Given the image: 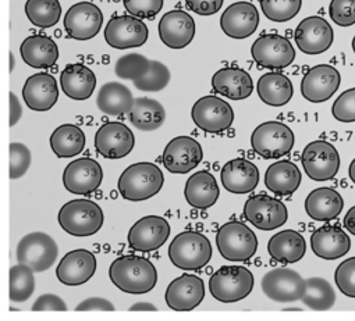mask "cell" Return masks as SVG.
Instances as JSON below:
<instances>
[{"instance_id": "cell-1", "label": "cell", "mask_w": 355, "mask_h": 321, "mask_svg": "<svg viewBox=\"0 0 355 321\" xmlns=\"http://www.w3.org/2000/svg\"><path fill=\"white\" fill-rule=\"evenodd\" d=\"M109 277L113 285L131 295L148 293L157 282L155 266L148 259L134 255L116 259L109 268Z\"/></svg>"}, {"instance_id": "cell-2", "label": "cell", "mask_w": 355, "mask_h": 321, "mask_svg": "<svg viewBox=\"0 0 355 321\" xmlns=\"http://www.w3.org/2000/svg\"><path fill=\"white\" fill-rule=\"evenodd\" d=\"M164 177L162 170L148 162H141L127 167L119 178L120 195L131 202H141L153 198L163 188Z\"/></svg>"}, {"instance_id": "cell-3", "label": "cell", "mask_w": 355, "mask_h": 321, "mask_svg": "<svg viewBox=\"0 0 355 321\" xmlns=\"http://www.w3.org/2000/svg\"><path fill=\"white\" fill-rule=\"evenodd\" d=\"M171 263L186 271L205 267L212 257L209 239L196 231H184L177 235L168 246Z\"/></svg>"}, {"instance_id": "cell-4", "label": "cell", "mask_w": 355, "mask_h": 321, "mask_svg": "<svg viewBox=\"0 0 355 321\" xmlns=\"http://www.w3.org/2000/svg\"><path fill=\"white\" fill-rule=\"evenodd\" d=\"M103 221L102 209L88 199L70 201L59 212L60 227L73 237H91L102 228Z\"/></svg>"}, {"instance_id": "cell-5", "label": "cell", "mask_w": 355, "mask_h": 321, "mask_svg": "<svg viewBox=\"0 0 355 321\" xmlns=\"http://www.w3.org/2000/svg\"><path fill=\"white\" fill-rule=\"evenodd\" d=\"M254 289L252 273L241 266H223L209 279L211 295L222 303L245 299Z\"/></svg>"}, {"instance_id": "cell-6", "label": "cell", "mask_w": 355, "mask_h": 321, "mask_svg": "<svg viewBox=\"0 0 355 321\" xmlns=\"http://www.w3.org/2000/svg\"><path fill=\"white\" fill-rule=\"evenodd\" d=\"M218 250L229 262H248L258 250V239L252 230L240 221H230L216 234Z\"/></svg>"}, {"instance_id": "cell-7", "label": "cell", "mask_w": 355, "mask_h": 321, "mask_svg": "<svg viewBox=\"0 0 355 321\" xmlns=\"http://www.w3.org/2000/svg\"><path fill=\"white\" fill-rule=\"evenodd\" d=\"M294 132L283 122L266 121L258 125L251 135L252 150L263 158H279L294 147Z\"/></svg>"}, {"instance_id": "cell-8", "label": "cell", "mask_w": 355, "mask_h": 321, "mask_svg": "<svg viewBox=\"0 0 355 321\" xmlns=\"http://www.w3.org/2000/svg\"><path fill=\"white\" fill-rule=\"evenodd\" d=\"M301 163L306 176L313 181H327L340 170V154L327 140H313L302 152Z\"/></svg>"}, {"instance_id": "cell-9", "label": "cell", "mask_w": 355, "mask_h": 321, "mask_svg": "<svg viewBox=\"0 0 355 321\" xmlns=\"http://www.w3.org/2000/svg\"><path fill=\"white\" fill-rule=\"evenodd\" d=\"M56 241L45 232H31L17 245V262L28 266L34 273L49 270L58 259Z\"/></svg>"}, {"instance_id": "cell-10", "label": "cell", "mask_w": 355, "mask_h": 321, "mask_svg": "<svg viewBox=\"0 0 355 321\" xmlns=\"http://www.w3.org/2000/svg\"><path fill=\"white\" fill-rule=\"evenodd\" d=\"M202 146L191 136L171 139L162 156L163 166L173 174H189L202 162Z\"/></svg>"}, {"instance_id": "cell-11", "label": "cell", "mask_w": 355, "mask_h": 321, "mask_svg": "<svg viewBox=\"0 0 355 321\" xmlns=\"http://www.w3.org/2000/svg\"><path fill=\"white\" fill-rule=\"evenodd\" d=\"M191 117L200 129L216 134L232 127L234 111L226 100L218 96H204L193 106Z\"/></svg>"}, {"instance_id": "cell-12", "label": "cell", "mask_w": 355, "mask_h": 321, "mask_svg": "<svg viewBox=\"0 0 355 321\" xmlns=\"http://www.w3.org/2000/svg\"><path fill=\"white\" fill-rule=\"evenodd\" d=\"M244 217L255 228L272 231L287 223L288 212L283 202L268 195H255L245 202Z\"/></svg>"}, {"instance_id": "cell-13", "label": "cell", "mask_w": 355, "mask_h": 321, "mask_svg": "<svg viewBox=\"0 0 355 321\" xmlns=\"http://www.w3.org/2000/svg\"><path fill=\"white\" fill-rule=\"evenodd\" d=\"M251 55L258 66L270 70L286 68L295 59V51L291 42L277 34L259 37L251 48Z\"/></svg>"}, {"instance_id": "cell-14", "label": "cell", "mask_w": 355, "mask_h": 321, "mask_svg": "<svg viewBox=\"0 0 355 321\" xmlns=\"http://www.w3.org/2000/svg\"><path fill=\"white\" fill-rule=\"evenodd\" d=\"M103 181V170L94 158L81 157L73 160L64 169L63 184L64 188L74 194L87 196L95 192Z\"/></svg>"}, {"instance_id": "cell-15", "label": "cell", "mask_w": 355, "mask_h": 321, "mask_svg": "<svg viewBox=\"0 0 355 321\" xmlns=\"http://www.w3.org/2000/svg\"><path fill=\"white\" fill-rule=\"evenodd\" d=\"M170 224L159 216L139 219L128 231V245L135 252H153L162 248L170 237Z\"/></svg>"}, {"instance_id": "cell-16", "label": "cell", "mask_w": 355, "mask_h": 321, "mask_svg": "<svg viewBox=\"0 0 355 321\" xmlns=\"http://www.w3.org/2000/svg\"><path fill=\"white\" fill-rule=\"evenodd\" d=\"M261 288L275 302H295L305 293V279L294 270L273 268L263 275Z\"/></svg>"}, {"instance_id": "cell-17", "label": "cell", "mask_w": 355, "mask_h": 321, "mask_svg": "<svg viewBox=\"0 0 355 321\" xmlns=\"http://www.w3.org/2000/svg\"><path fill=\"white\" fill-rule=\"evenodd\" d=\"M148 27L134 16L113 17L105 28V41L119 51L139 48L148 41Z\"/></svg>"}, {"instance_id": "cell-18", "label": "cell", "mask_w": 355, "mask_h": 321, "mask_svg": "<svg viewBox=\"0 0 355 321\" xmlns=\"http://www.w3.org/2000/svg\"><path fill=\"white\" fill-rule=\"evenodd\" d=\"M103 24L101 9L89 2L71 6L64 16V30L71 39L89 41L95 38Z\"/></svg>"}, {"instance_id": "cell-19", "label": "cell", "mask_w": 355, "mask_h": 321, "mask_svg": "<svg viewBox=\"0 0 355 321\" xmlns=\"http://www.w3.org/2000/svg\"><path fill=\"white\" fill-rule=\"evenodd\" d=\"M205 297V284L194 274H183L170 282L164 299L170 309L175 311H191L198 307Z\"/></svg>"}, {"instance_id": "cell-20", "label": "cell", "mask_w": 355, "mask_h": 321, "mask_svg": "<svg viewBox=\"0 0 355 321\" xmlns=\"http://www.w3.org/2000/svg\"><path fill=\"white\" fill-rule=\"evenodd\" d=\"M134 145L135 136L123 122H106L95 135V147L105 158H123L132 152Z\"/></svg>"}, {"instance_id": "cell-21", "label": "cell", "mask_w": 355, "mask_h": 321, "mask_svg": "<svg viewBox=\"0 0 355 321\" xmlns=\"http://www.w3.org/2000/svg\"><path fill=\"white\" fill-rule=\"evenodd\" d=\"M340 73L329 66L319 64L312 67L302 78L301 93L311 103H322L329 100L340 88Z\"/></svg>"}, {"instance_id": "cell-22", "label": "cell", "mask_w": 355, "mask_h": 321, "mask_svg": "<svg viewBox=\"0 0 355 321\" xmlns=\"http://www.w3.org/2000/svg\"><path fill=\"white\" fill-rule=\"evenodd\" d=\"M333 28L329 23L318 16L302 20L294 34L298 49L305 55H320L333 44Z\"/></svg>"}, {"instance_id": "cell-23", "label": "cell", "mask_w": 355, "mask_h": 321, "mask_svg": "<svg viewBox=\"0 0 355 321\" xmlns=\"http://www.w3.org/2000/svg\"><path fill=\"white\" fill-rule=\"evenodd\" d=\"M194 19L183 12L173 10L166 13L159 23L160 41L170 49H184L196 37Z\"/></svg>"}, {"instance_id": "cell-24", "label": "cell", "mask_w": 355, "mask_h": 321, "mask_svg": "<svg viewBox=\"0 0 355 321\" xmlns=\"http://www.w3.org/2000/svg\"><path fill=\"white\" fill-rule=\"evenodd\" d=\"M96 271V257L87 249L69 252L56 268L58 279L67 286H78L88 282Z\"/></svg>"}, {"instance_id": "cell-25", "label": "cell", "mask_w": 355, "mask_h": 321, "mask_svg": "<svg viewBox=\"0 0 355 321\" xmlns=\"http://www.w3.org/2000/svg\"><path fill=\"white\" fill-rule=\"evenodd\" d=\"M259 26V13L252 3L237 2L229 6L220 17L223 33L233 39L251 37Z\"/></svg>"}, {"instance_id": "cell-26", "label": "cell", "mask_w": 355, "mask_h": 321, "mask_svg": "<svg viewBox=\"0 0 355 321\" xmlns=\"http://www.w3.org/2000/svg\"><path fill=\"white\" fill-rule=\"evenodd\" d=\"M220 180L226 191L236 195H245L258 187L259 170L250 160L239 157L223 166Z\"/></svg>"}, {"instance_id": "cell-27", "label": "cell", "mask_w": 355, "mask_h": 321, "mask_svg": "<svg viewBox=\"0 0 355 321\" xmlns=\"http://www.w3.org/2000/svg\"><path fill=\"white\" fill-rule=\"evenodd\" d=\"M23 99L34 111L51 110L59 99V88L56 78L46 73L31 75L23 88Z\"/></svg>"}, {"instance_id": "cell-28", "label": "cell", "mask_w": 355, "mask_h": 321, "mask_svg": "<svg viewBox=\"0 0 355 321\" xmlns=\"http://www.w3.org/2000/svg\"><path fill=\"white\" fill-rule=\"evenodd\" d=\"M212 88L216 93L232 100H243L251 96L254 91V82L245 70L227 67L214 74Z\"/></svg>"}, {"instance_id": "cell-29", "label": "cell", "mask_w": 355, "mask_h": 321, "mask_svg": "<svg viewBox=\"0 0 355 321\" xmlns=\"http://www.w3.org/2000/svg\"><path fill=\"white\" fill-rule=\"evenodd\" d=\"M311 248L320 259L337 260L349 252L351 241L341 228L324 226L312 234Z\"/></svg>"}, {"instance_id": "cell-30", "label": "cell", "mask_w": 355, "mask_h": 321, "mask_svg": "<svg viewBox=\"0 0 355 321\" xmlns=\"http://www.w3.org/2000/svg\"><path fill=\"white\" fill-rule=\"evenodd\" d=\"M60 85L70 99L87 100L95 91L96 77L89 67L81 63H73L62 71Z\"/></svg>"}, {"instance_id": "cell-31", "label": "cell", "mask_w": 355, "mask_h": 321, "mask_svg": "<svg viewBox=\"0 0 355 321\" xmlns=\"http://www.w3.org/2000/svg\"><path fill=\"white\" fill-rule=\"evenodd\" d=\"M220 195L216 178L209 172H198L193 174L184 188V196L187 203L196 209L212 208Z\"/></svg>"}, {"instance_id": "cell-32", "label": "cell", "mask_w": 355, "mask_h": 321, "mask_svg": "<svg viewBox=\"0 0 355 321\" xmlns=\"http://www.w3.org/2000/svg\"><path fill=\"white\" fill-rule=\"evenodd\" d=\"M20 55L30 67L49 68L59 60V48L49 37L31 35L21 44Z\"/></svg>"}, {"instance_id": "cell-33", "label": "cell", "mask_w": 355, "mask_h": 321, "mask_svg": "<svg viewBox=\"0 0 355 321\" xmlns=\"http://www.w3.org/2000/svg\"><path fill=\"white\" fill-rule=\"evenodd\" d=\"M344 208L341 195L331 188H318L305 201V212L313 221H330L340 216Z\"/></svg>"}, {"instance_id": "cell-34", "label": "cell", "mask_w": 355, "mask_h": 321, "mask_svg": "<svg viewBox=\"0 0 355 321\" xmlns=\"http://www.w3.org/2000/svg\"><path fill=\"white\" fill-rule=\"evenodd\" d=\"M268 252L275 262L293 264L305 256L306 242L300 232L294 230H284L270 238Z\"/></svg>"}, {"instance_id": "cell-35", "label": "cell", "mask_w": 355, "mask_h": 321, "mask_svg": "<svg viewBox=\"0 0 355 321\" xmlns=\"http://www.w3.org/2000/svg\"><path fill=\"white\" fill-rule=\"evenodd\" d=\"M301 184V173L295 163L280 160L269 166L265 173V185L277 196L293 195Z\"/></svg>"}, {"instance_id": "cell-36", "label": "cell", "mask_w": 355, "mask_h": 321, "mask_svg": "<svg viewBox=\"0 0 355 321\" xmlns=\"http://www.w3.org/2000/svg\"><path fill=\"white\" fill-rule=\"evenodd\" d=\"M261 100L272 107H282L287 104L294 93L291 81L280 73L263 74L257 85Z\"/></svg>"}, {"instance_id": "cell-37", "label": "cell", "mask_w": 355, "mask_h": 321, "mask_svg": "<svg viewBox=\"0 0 355 321\" xmlns=\"http://www.w3.org/2000/svg\"><path fill=\"white\" fill-rule=\"evenodd\" d=\"M134 104L131 91L120 82L105 84L96 98L98 109L107 116H123L130 113Z\"/></svg>"}, {"instance_id": "cell-38", "label": "cell", "mask_w": 355, "mask_h": 321, "mask_svg": "<svg viewBox=\"0 0 355 321\" xmlns=\"http://www.w3.org/2000/svg\"><path fill=\"white\" fill-rule=\"evenodd\" d=\"M131 124L141 131H155L160 128L166 120L164 107L155 99L138 98L128 113Z\"/></svg>"}, {"instance_id": "cell-39", "label": "cell", "mask_w": 355, "mask_h": 321, "mask_svg": "<svg viewBox=\"0 0 355 321\" xmlns=\"http://www.w3.org/2000/svg\"><path fill=\"white\" fill-rule=\"evenodd\" d=\"M51 147L59 158L74 157L85 147V134L74 124H63L51 135Z\"/></svg>"}, {"instance_id": "cell-40", "label": "cell", "mask_w": 355, "mask_h": 321, "mask_svg": "<svg viewBox=\"0 0 355 321\" xmlns=\"http://www.w3.org/2000/svg\"><path fill=\"white\" fill-rule=\"evenodd\" d=\"M301 300L306 307L323 311L333 307L336 302V293L329 281L324 278L313 277L305 281V293Z\"/></svg>"}, {"instance_id": "cell-41", "label": "cell", "mask_w": 355, "mask_h": 321, "mask_svg": "<svg viewBox=\"0 0 355 321\" xmlns=\"http://www.w3.org/2000/svg\"><path fill=\"white\" fill-rule=\"evenodd\" d=\"M26 15L35 27L51 28L59 23L62 6L59 0H27Z\"/></svg>"}, {"instance_id": "cell-42", "label": "cell", "mask_w": 355, "mask_h": 321, "mask_svg": "<svg viewBox=\"0 0 355 321\" xmlns=\"http://www.w3.org/2000/svg\"><path fill=\"white\" fill-rule=\"evenodd\" d=\"M35 291V278L34 271L19 263L13 266L9 271V297L12 302L20 303L28 300Z\"/></svg>"}, {"instance_id": "cell-43", "label": "cell", "mask_w": 355, "mask_h": 321, "mask_svg": "<svg viewBox=\"0 0 355 321\" xmlns=\"http://www.w3.org/2000/svg\"><path fill=\"white\" fill-rule=\"evenodd\" d=\"M302 0H261L263 16L275 23L293 20L301 10Z\"/></svg>"}, {"instance_id": "cell-44", "label": "cell", "mask_w": 355, "mask_h": 321, "mask_svg": "<svg viewBox=\"0 0 355 321\" xmlns=\"http://www.w3.org/2000/svg\"><path fill=\"white\" fill-rule=\"evenodd\" d=\"M170 77V71L163 63L150 60L148 71L132 82L135 88L142 92H159L168 85Z\"/></svg>"}, {"instance_id": "cell-45", "label": "cell", "mask_w": 355, "mask_h": 321, "mask_svg": "<svg viewBox=\"0 0 355 321\" xmlns=\"http://www.w3.org/2000/svg\"><path fill=\"white\" fill-rule=\"evenodd\" d=\"M150 60L139 53H128L121 56L114 67V73L121 80L135 81L141 78L149 68Z\"/></svg>"}, {"instance_id": "cell-46", "label": "cell", "mask_w": 355, "mask_h": 321, "mask_svg": "<svg viewBox=\"0 0 355 321\" xmlns=\"http://www.w3.org/2000/svg\"><path fill=\"white\" fill-rule=\"evenodd\" d=\"M9 163L10 180H19L26 176L31 166L30 149L20 142H12L9 146Z\"/></svg>"}, {"instance_id": "cell-47", "label": "cell", "mask_w": 355, "mask_h": 321, "mask_svg": "<svg viewBox=\"0 0 355 321\" xmlns=\"http://www.w3.org/2000/svg\"><path fill=\"white\" fill-rule=\"evenodd\" d=\"M334 281L344 296L355 297V257L340 263L334 273Z\"/></svg>"}, {"instance_id": "cell-48", "label": "cell", "mask_w": 355, "mask_h": 321, "mask_svg": "<svg viewBox=\"0 0 355 321\" xmlns=\"http://www.w3.org/2000/svg\"><path fill=\"white\" fill-rule=\"evenodd\" d=\"M329 15L334 24L351 27L355 24V0H331Z\"/></svg>"}, {"instance_id": "cell-49", "label": "cell", "mask_w": 355, "mask_h": 321, "mask_svg": "<svg viewBox=\"0 0 355 321\" xmlns=\"http://www.w3.org/2000/svg\"><path fill=\"white\" fill-rule=\"evenodd\" d=\"M331 114L337 121L354 122L355 121V88L343 92L331 107Z\"/></svg>"}, {"instance_id": "cell-50", "label": "cell", "mask_w": 355, "mask_h": 321, "mask_svg": "<svg viewBox=\"0 0 355 321\" xmlns=\"http://www.w3.org/2000/svg\"><path fill=\"white\" fill-rule=\"evenodd\" d=\"M125 10L137 19L152 20L163 9V0H123Z\"/></svg>"}, {"instance_id": "cell-51", "label": "cell", "mask_w": 355, "mask_h": 321, "mask_svg": "<svg viewBox=\"0 0 355 321\" xmlns=\"http://www.w3.org/2000/svg\"><path fill=\"white\" fill-rule=\"evenodd\" d=\"M33 311H67V306L58 295L45 293L33 304Z\"/></svg>"}, {"instance_id": "cell-52", "label": "cell", "mask_w": 355, "mask_h": 321, "mask_svg": "<svg viewBox=\"0 0 355 321\" xmlns=\"http://www.w3.org/2000/svg\"><path fill=\"white\" fill-rule=\"evenodd\" d=\"M187 8L200 16H214L222 6L223 0H186Z\"/></svg>"}, {"instance_id": "cell-53", "label": "cell", "mask_w": 355, "mask_h": 321, "mask_svg": "<svg viewBox=\"0 0 355 321\" xmlns=\"http://www.w3.org/2000/svg\"><path fill=\"white\" fill-rule=\"evenodd\" d=\"M76 311H114V306L103 297H88L76 307Z\"/></svg>"}, {"instance_id": "cell-54", "label": "cell", "mask_w": 355, "mask_h": 321, "mask_svg": "<svg viewBox=\"0 0 355 321\" xmlns=\"http://www.w3.org/2000/svg\"><path fill=\"white\" fill-rule=\"evenodd\" d=\"M9 106H10V118H9V125L15 127L23 117V107L21 103L15 92L9 93Z\"/></svg>"}, {"instance_id": "cell-55", "label": "cell", "mask_w": 355, "mask_h": 321, "mask_svg": "<svg viewBox=\"0 0 355 321\" xmlns=\"http://www.w3.org/2000/svg\"><path fill=\"white\" fill-rule=\"evenodd\" d=\"M344 227L355 237V206L347 212L344 217Z\"/></svg>"}, {"instance_id": "cell-56", "label": "cell", "mask_w": 355, "mask_h": 321, "mask_svg": "<svg viewBox=\"0 0 355 321\" xmlns=\"http://www.w3.org/2000/svg\"><path fill=\"white\" fill-rule=\"evenodd\" d=\"M131 311H156L157 309L152 304V303H146V302H138V303H134L131 307H130Z\"/></svg>"}, {"instance_id": "cell-57", "label": "cell", "mask_w": 355, "mask_h": 321, "mask_svg": "<svg viewBox=\"0 0 355 321\" xmlns=\"http://www.w3.org/2000/svg\"><path fill=\"white\" fill-rule=\"evenodd\" d=\"M348 177H349V180H351V181L354 183V185H355V158L352 160L349 167H348Z\"/></svg>"}, {"instance_id": "cell-58", "label": "cell", "mask_w": 355, "mask_h": 321, "mask_svg": "<svg viewBox=\"0 0 355 321\" xmlns=\"http://www.w3.org/2000/svg\"><path fill=\"white\" fill-rule=\"evenodd\" d=\"M13 67H15V56L10 55V71H13Z\"/></svg>"}, {"instance_id": "cell-59", "label": "cell", "mask_w": 355, "mask_h": 321, "mask_svg": "<svg viewBox=\"0 0 355 321\" xmlns=\"http://www.w3.org/2000/svg\"><path fill=\"white\" fill-rule=\"evenodd\" d=\"M352 51H354V53H355V37H354V39H352Z\"/></svg>"}]
</instances>
